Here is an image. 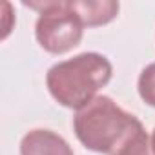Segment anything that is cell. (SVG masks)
I'll list each match as a JSON object with an SVG mask.
<instances>
[{
  "label": "cell",
  "instance_id": "obj_1",
  "mask_svg": "<svg viewBox=\"0 0 155 155\" xmlns=\"http://www.w3.org/2000/svg\"><path fill=\"white\" fill-rule=\"evenodd\" d=\"M142 130L144 126L135 115L124 111L106 95H97L73 117V131L81 144L102 155H119Z\"/></svg>",
  "mask_w": 155,
  "mask_h": 155
},
{
  "label": "cell",
  "instance_id": "obj_2",
  "mask_svg": "<svg viewBox=\"0 0 155 155\" xmlns=\"http://www.w3.org/2000/svg\"><path fill=\"white\" fill-rule=\"evenodd\" d=\"M111 75L113 66L104 55L86 51L51 66L46 75V86L58 104L81 110L111 81Z\"/></svg>",
  "mask_w": 155,
  "mask_h": 155
},
{
  "label": "cell",
  "instance_id": "obj_3",
  "mask_svg": "<svg viewBox=\"0 0 155 155\" xmlns=\"http://www.w3.org/2000/svg\"><path fill=\"white\" fill-rule=\"evenodd\" d=\"M24 6L38 11L35 37L42 49L53 55H62L81 44L84 24L69 8V0L24 2Z\"/></svg>",
  "mask_w": 155,
  "mask_h": 155
},
{
  "label": "cell",
  "instance_id": "obj_4",
  "mask_svg": "<svg viewBox=\"0 0 155 155\" xmlns=\"http://www.w3.org/2000/svg\"><path fill=\"white\" fill-rule=\"evenodd\" d=\"M20 155H75L64 137L51 130H31L20 140Z\"/></svg>",
  "mask_w": 155,
  "mask_h": 155
},
{
  "label": "cell",
  "instance_id": "obj_5",
  "mask_svg": "<svg viewBox=\"0 0 155 155\" xmlns=\"http://www.w3.org/2000/svg\"><path fill=\"white\" fill-rule=\"evenodd\" d=\"M69 8L81 18L84 28H97L111 22L120 6L115 0H69Z\"/></svg>",
  "mask_w": 155,
  "mask_h": 155
},
{
  "label": "cell",
  "instance_id": "obj_6",
  "mask_svg": "<svg viewBox=\"0 0 155 155\" xmlns=\"http://www.w3.org/2000/svg\"><path fill=\"white\" fill-rule=\"evenodd\" d=\"M137 90H139L140 99H142L148 106L155 108V62L148 64V66L140 71L139 82H137Z\"/></svg>",
  "mask_w": 155,
  "mask_h": 155
},
{
  "label": "cell",
  "instance_id": "obj_7",
  "mask_svg": "<svg viewBox=\"0 0 155 155\" xmlns=\"http://www.w3.org/2000/svg\"><path fill=\"white\" fill-rule=\"evenodd\" d=\"M119 155H155V150L151 146V137L142 130L137 137H133Z\"/></svg>",
  "mask_w": 155,
  "mask_h": 155
},
{
  "label": "cell",
  "instance_id": "obj_8",
  "mask_svg": "<svg viewBox=\"0 0 155 155\" xmlns=\"http://www.w3.org/2000/svg\"><path fill=\"white\" fill-rule=\"evenodd\" d=\"M151 146H153V150H155V128H153V133H151Z\"/></svg>",
  "mask_w": 155,
  "mask_h": 155
}]
</instances>
